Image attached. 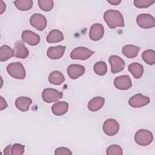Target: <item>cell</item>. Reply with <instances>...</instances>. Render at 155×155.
Returning a JSON list of instances; mask_svg holds the SVG:
<instances>
[{
    "instance_id": "obj_1",
    "label": "cell",
    "mask_w": 155,
    "mask_h": 155,
    "mask_svg": "<svg viewBox=\"0 0 155 155\" xmlns=\"http://www.w3.org/2000/svg\"><path fill=\"white\" fill-rule=\"evenodd\" d=\"M104 19L110 28H115L117 27H123L125 26L123 16L118 10H107L104 13Z\"/></svg>"
},
{
    "instance_id": "obj_2",
    "label": "cell",
    "mask_w": 155,
    "mask_h": 155,
    "mask_svg": "<svg viewBox=\"0 0 155 155\" xmlns=\"http://www.w3.org/2000/svg\"><path fill=\"white\" fill-rule=\"evenodd\" d=\"M7 71L12 77L15 79H24L25 78V70L21 62L10 63L7 67Z\"/></svg>"
},
{
    "instance_id": "obj_3",
    "label": "cell",
    "mask_w": 155,
    "mask_h": 155,
    "mask_svg": "<svg viewBox=\"0 0 155 155\" xmlns=\"http://www.w3.org/2000/svg\"><path fill=\"white\" fill-rule=\"evenodd\" d=\"M153 140L152 133L145 129L139 130L134 135L135 142L140 146H147L150 145Z\"/></svg>"
},
{
    "instance_id": "obj_4",
    "label": "cell",
    "mask_w": 155,
    "mask_h": 155,
    "mask_svg": "<svg viewBox=\"0 0 155 155\" xmlns=\"http://www.w3.org/2000/svg\"><path fill=\"white\" fill-rule=\"evenodd\" d=\"M63 93L58 90L47 88L43 90L42 93V98L43 101L47 103H51L56 102L62 97Z\"/></svg>"
},
{
    "instance_id": "obj_5",
    "label": "cell",
    "mask_w": 155,
    "mask_h": 155,
    "mask_svg": "<svg viewBox=\"0 0 155 155\" xmlns=\"http://www.w3.org/2000/svg\"><path fill=\"white\" fill-rule=\"evenodd\" d=\"M94 52L86 47H79L74 48L71 53L70 58L73 59L86 60L88 59Z\"/></svg>"
},
{
    "instance_id": "obj_6",
    "label": "cell",
    "mask_w": 155,
    "mask_h": 155,
    "mask_svg": "<svg viewBox=\"0 0 155 155\" xmlns=\"http://www.w3.org/2000/svg\"><path fill=\"white\" fill-rule=\"evenodd\" d=\"M137 25L143 28H150L155 26L154 18L148 13H142L139 15L136 18Z\"/></svg>"
},
{
    "instance_id": "obj_7",
    "label": "cell",
    "mask_w": 155,
    "mask_h": 155,
    "mask_svg": "<svg viewBox=\"0 0 155 155\" xmlns=\"http://www.w3.org/2000/svg\"><path fill=\"white\" fill-rule=\"evenodd\" d=\"M119 130V124L114 119H108L103 124V131L107 136H113L118 133Z\"/></svg>"
},
{
    "instance_id": "obj_8",
    "label": "cell",
    "mask_w": 155,
    "mask_h": 155,
    "mask_svg": "<svg viewBox=\"0 0 155 155\" xmlns=\"http://www.w3.org/2000/svg\"><path fill=\"white\" fill-rule=\"evenodd\" d=\"M30 22L32 27L39 31H42L47 26L46 18L39 13H35L30 18Z\"/></svg>"
},
{
    "instance_id": "obj_9",
    "label": "cell",
    "mask_w": 155,
    "mask_h": 155,
    "mask_svg": "<svg viewBox=\"0 0 155 155\" xmlns=\"http://www.w3.org/2000/svg\"><path fill=\"white\" fill-rule=\"evenodd\" d=\"M150 102V99L148 96H143L141 93H138L130 98L128 104L133 108H140L148 105Z\"/></svg>"
},
{
    "instance_id": "obj_10",
    "label": "cell",
    "mask_w": 155,
    "mask_h": 155,
    "mask_svg": "<svg viewBox=\"0 0 155 155\" xmlns=\"http://www.w3.org/2000/svg\"><path fill=\"white\" fill-rule=\"evenodd\" d=\"M108 61L111 65V73L115 74L124 70L125 64L124 61L119 56L112 55L109 58Z\"/></svg>"
},
{
    "instance_id": "obj_11",
    "label": "cell",
    "mask_w": 155,
    "mask_h": 155,
    "mask_svg": "<svg viewBox=\"0 0 155 155\" xmlns=\"http://www.w3.org/2000/svg\"><path fill=\"white\" fill-rule=\"evenodd\" d=\"M114 85L119 90H126L131 87L132 83L128 75H122L114 79Z\"/></svg>"
},
{
    "instance_id": "obj_12",
    "label": "cell",
    "mask_w": 155,
    "mask_h": 155,
    "mask_svg": "<svg viewBox=\"0 0 155 155\" xmlns=\"http://www.w3.org/2000/svg\"><path fill=\"white\" fill-rule=\"evenodd\" d=\"M104 34V26L99 23L93 24L90 29L89 37L92 41H99L103 37Z\"/></svg>"
},
{
    "instance_id": "obj_13",
    "label": "cell",
    "mask_w": 155,
    "mask_h": 155,
    "mask_svg": "<svg viewBox=\"0 0 155 155\" xmlns=\"http://www.w3.org/2000/svg\"><path fill=\"white\" fill-rule=\"evenodd\" d=\"M21 37L23 41L32 46L38 45L41 40L40 36L38 34L30 30L23 31Z\"/></svg>"
},
{
    "instance_id": "obj_14",
    "label": "cell",
    "mask_w": 155,
    "mask_h": 155,
    "mask_svg": "<svg viewBox=\"0 0 155 155\" xmlns=\"http://www.w3.org/2000/svg\"><path fill=\"white\" fill-rule=\"evenodd\" d=\"M85 67L80 64H71L67 68V73L71 79H76L85 73Z\"/></svg>"
},
{
    "instance_id": "obj_15",
    "label": "cell",
    "mask_w": 155,
    "mask_h": 155,
    "mask_svg": "<svg viewBox=\"0 0 155 155\" xmlns=\"http://www.w3.org/2000/svg\"><path fill=\"white\" fill-rule=\"evenodd\" d=\"M14 56L16 58L25 59L28 57L29 54V51L27 48L25 47L24 44L18 41L16 42L14 46Z\"/></svg>"
},
{
    "instance_id": "obj_16",
    "label": "cell",
    "mask_w": 155,
    "mask_h": 155,
    "mask_svg": "<svg viewBox=\"0 0 155 155\" xmlns=\"http://www.w3.org/2000/svg\"><path fill=\"white\" fill-rule=\"evenodd\" d=\"M65 48V46L62 45L50 47L47 51V55L51 59H60L64 55Z\"/></svg>"
},
{
    "instance_id": "obj_17",
    "label": "cell",
    "mask_w": 155,
    "mask_h": 155,
    "mask_svg": "<svg viewBox=\"0 0 155 155\" xmlns=\"http://www.w3.org/2000/svg\"><path fill=\"white\" fill-rule=\"evenodd\" d=\"M32 103V100L26 96H21L15 101V106L20 111L25 112L29 110L30 106Z\"/></svg>"
},
{
    "instance_id": "obj_18",
    "label": "cell",
    "mask_w": 155,
    "mask_h": 155,
    "mask_svg": "<svg viewBox=\"0 0 155 155\" xmlns=\"http://www.w3.org/2000/svg\"><path fill=\"white\" fill-rule=\"evenodd\" d=\"M68 110V104L64 101H59L54 104L51 107V111L56 116H62Z\"/></svg>"
},
{
    "instance_id": "obj_19",
    "label": "cell",
    "mask_w": 155,
    "mask_h": 155,
    "mask_svg": "<svg viewBox=\"0 0 155 155\" xmlns=\"http://www.w3.org/2000/svg\"><path fill=\"white\" fill-rule=\"evenodd\" d=\"M104 102V98L100 96L94 97L88 102V108L91 111H97L103 107Z\"/></svg>"
},
{
    "instance_id": "obj_20",
    "label": "cell",
    "mask_w": 155,
    "mask_h": 155,
    "mask_svg": "<svg viewBox=\"0 0 155 155\" xmlns=\"http://www.w3.org/2000/svg\"><path fill=\"white\" fill-rule=\"evenodd\" d=\"M140 48L134 45H126L123 47L122 52L123 54L128 58L132 59L137 56Z\"/></svg>"
},
{
    "instance_id": "obj_21",
    "label": "cell",
    "mask_w": 155,
    "mask_h": 155,
    "mask_svg": "<svg viewBox=\"0 0 155 155\" xmlns=\"http://www.w3.org/2000/svg\"><path fill=\"white\" fill-rule=\"evenodd\" d=\"M128 68L129 71L136 79H139L143 75V67L139 63L133 62L128 65Z\"/></svg>"
},
{
    "instance_id": "obj_22",
    "label": "cell",
    "mask_w": 155,
    "mask_h": 155,
    "mask_svg": "<svg viewBox=\"0 0 155 155\" xmlns=\"http://www.w3.org/2000/svg\"><path fill=\"white\" fill-rule=\"evenodd\" d=\"M65 81L64 74L59 71H53L48 76V81L51 84L59 85Z\"/></svg>"
},
{
    "instance_id": "obj_23",
    "label": "cell",
    "mask_w": 155,
    "mask_h": 155,
    "mask_svg": "<svg viewBox=\"0 0 155 155\" xmlns=\"http://www.w3.org/2000/svg\"><path fill=\"white\" fill-rule=\"evenodd\" d=\"M64 39L62 33L58 30H53L48 34L46 40L48 43L59 42Z\"/></svg>"
},
{
    "instance_id": "obj_24",
    "label": "cell",
    "mask_w": 155,
    "mask_h": 155,
    "mask_svg": "<svg viewBox=\"0 0 155 155\" xmlns=\"http://www.w3.org/2000/svg\"><path fill=\"white\" fill-rule=\"evenodd\" d=\"M14 56V50L8 45H4L0 48V61H7Z\"/></svg>"
},
{
    "instance_id": "obj_25",
    "label": "cell",
    "mask_w": 155,
    "mask_h": 155,
    "mask_svg": "<svg viewBox=\"0 0 155 155\" xmlns=\"http://www.w3.org/2000/svg\"><path fill=\"white\" fill-rule=\"evenodd\" d=\"M16 7L21 11H27L31 8L33 1L31 0H16L14 1Z\"/></svg>"
},
{
    "instance_id": "obj_26",
    "label": "cell",
    "mask_w": 155,
    "mask_h": 155,
    "mask_svg": "<svg viewBox=\"0 0 155 155\" xmlns=\"http://www.w3.org/2000/svg\"><path fill=\"white\" fill-rule=\"evenodd\" d=\"M142 58L147 64L153 65L155 63V51L153 50H147L142 53Z\"/></svg>"
},
{
    "instance_id": "obj_27",
    "label": "cell",
    "mask_w": 155,
    "mask_h": 155,
    "mask_svg": "<svg viewBox=\"0 0 155 155\" xmlns=\"http://www.w3.org/2000/svg\"><path fill=\"white\" fill-rule=\"evenodd\" d=\"M93 70L96 74L99 76H103L107 73V66L104 61H99L94 64Z\"/></svg>"
},
{
    "instance_id": "obj_28",
    "label": "cell",
    "mask_w": 155,
    "mask_h": 155,
    "mask_svg": "<svg viewBox=\"0 0 155 155\" xmlns=\"http://www.w3.org/2000/svg\"><path fill=\"white\" fill-rule=\"evenodd\" d=\"M38 4L39 8L44 12L50 11L54 6V2L52 0H39Z\"/></svg>"
},
{
    "instance_id": "obj_29",
    "label": "cell",
    "mask_w": 155,
    "mask_h": 155,
    "mask_svg": "<svg viewBox=\"0 0 155 155\" xmlns=\"http://www.w3.org/2000/svg\"><path fill=\"white\" fill-rule=\"evenodd\" d=\"M25 147L20 143H15L10 148V154L22 155L24 153Z\"/></svg>"
},
{
    "instance_id": "obj_30",
    "label": "cell",
    "mask_w": 155,
    "mask_h": 155,
    "mask_svg": "<svg viewBox=\"0 0 155 155\" xmlns=\"http://www.w3.org/2000/svg\"><path fill=\"white\" fill-rule=\"evenodd\" d=\"M106 153L108 155H112V154H119L121 155L123 154L122 148L117 145H111L109 146L107 150Z\"/></svg>"
},
{
    "instance_id": "obj_31",
    "label": "cell",
    "mask_w": 155,
    "mask_h": 155,
    "mask_svg": "<svg viewBox=\"0 0 155 155\" xmlns=\"http://www.w3.org/2000/svg\"><path fill=\"white\" fill-rule=\"evenodd\" d=\"M133 2L136 7L144 8L153 5L154 3V1H151L150 0H134Z\"/></svg>"
},
{
    "instance_id": "obj_32",
    "label": "cell",
    "mask_w": 155,
    "mask_h": 155,
    "mask_svg": "<svg viewBox=\"0 0 155 155\" xmlns=\"http://www.w3.org/2000/svg\"><path fill=\"white\" fill-rule=\"evenodd\" d=\"M55 155H62V154H72L71 151L67 148L65 147H59L56 149L54 151Z\"/></svg>"
},
{
    "instance_id": "obj_33",
    "label": "cell",
    "mask_w": 155,
    "mask_h": 155,
    "mask_svg": "<svg viewBox=\"0 0 155 155\" xmlns=\"http://www.w3.org/2000/svg\"><path fill=\"white\" fill-rule=\"evenodd\" d=\"M0 99H1V100H0V110L2 111L4 109L7 108V104L5 100L2 96L0 97Z\"/></svg>"
},
{
    "instance_id": "obj_34",
    "label": "cell",
    "mask_w": 155,
    "mask_h": 155,
    "mask_svg": "<svg viewBox=\"0 0 155 155\" xmlns=\"http://www.w3.org/2000/svg\"><path fill=\"white\" fill-rule=\"evenodd\" d=\"M5 4L2 1H0V14H2L5 10Z\"/></svg>"
},
{
    "instance_id": "obj_35",
    "label": "cell",
    "mask_w": 155,
    "mask_h": 155,
    "mask_svg": "<svg viewBox=\"0 0 155 155\" xmlns=\"http://www.w3.org/2000/svg\"><path fill=\"white\" fill-rule=\"evenodd\" d=\"M108 2H109L110 4H111L112 5H117L121 2V1L120 0H111V1H108Z\"/></svg>"
},
{
    "instance_id": "obj_36",
    "label": "cell",
    "mask_w": 155,
    "mask_h": 155,
    "mask_svg": "<svg viewBox=\"0 0 155 155\" xmlns=\"http://www.w3.org/2000/svg\"><path fill=\"white\" fill-rule=\"evenodd\" d=\"M10 148H11V145H9L4 149V154H10Z\"/></svg>"
}]
</instances>
